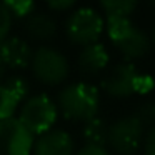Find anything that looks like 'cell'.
Instances as JSON below:
<instances>
[{"instance_id": "6da1fadb", "label": "cell", "mask_w": 155, "mask_h": 155, "mask_svg": "<svg viewBox=\"0 0 155 155\" xmlns=\"http://www.w3.org/2000/svg\"><path fill=\"white\" fill-rule=\"evenodd\" d=\"M100 107V94L98 88L87 82L70 84L58 92L57 108L68 120L88 122L97 117Z\"/></svg>"}, {"instance_id": "7a4b0ae2", "label": "cell", "mask_w": 155, "mask_h": 155, "mask_svg": "<svg viewBox=\"0 0 155 155\" xmlns=\"http://www.w3.org/2000/svg\"><path fill=\"white\" fill-rule=\"evenodd\" d=\"M58 117L57 104L45 94H37L28 97L22 104L18 122L30 132L32 135H44L52 130Z\"/></svg>"}, {"instance_id": "3957f363", "label": "cell", "mask_w": 155, "mask_h": 155, "mask_svg": "<svg viewBox=\"0 0 155 155\" xmlns=\"http://www.w3.org/2000/svg\"><path fill=\"white\" fill-rule=\"evenodd\" d=\"M34 77L44 85H58L68 77V60L62 52L52 47H40L34 52L30 60Z\"/></svg>"}, {"instance_id": "277c9868", "label": "cell", "mask_w": 155, "mask_h": 155, "mask_svg": "<svg viewBox=\"0 0 155 155\" xmlns=\"http://www.w3.org/2000/svg\"><path fill=\"white\" fill-rule=\"evenodd\" d=\"M65 32L72 44L75 45H92L97 44L104 32V18L100 14L88 7L75 10L65 24Z\"/></svg>"}, {"instance_id": "5b68a950", "label": "cell", "mask_w": 155, "mask_h": 155, "mask_svg": "<svg viewBox=\"0 0 155 155\" xmlns=\"http://www.w3.org/2000/svg\"><path fill=\"white\" fill-rule=\"evenodd\" d=\"M143 125L135 118V115L122 117L108 125L107 143L120 155H132L138 150L143 137Z\"/></svg>"}, {"instance_id": "8992f818", "label": "cell", "mask_w": 155, "mask_h": 155, "mask_svg": "<svg viewBox=\"0 0 155 155\" xmlns=\"http://www.w3.org/2000/svg\"><path fill=\"white\" fill-rule=\"evenodd\" d=\"M35 137L18 122V118L0 120V155H30Z\"/></svg>"}, {"instance_id": "52a82bcc", "label": "cell", "mask_w": 155, "mask_h": 155, "mask_svg": "<svg viewBox=\"0 0 155 155\" xmlns=\"http://www.w3.org/2000/svg\"><path fill=\"white\" fill-rule=\"evenodd\" d=\"M138 77V72L134 64L125 62L118 64L102 78V88L105 94L115 98H127L135 94V80Z\"/></svg>"}, {"instance_id": "ba28073f", "label": "cell", "mask_w": 155, "mask_h": 155, "mask_svg": "<svg viewBox=\"0 0 155 155\" xmlns=\"http://www.w3.org/2000/svg\"><path fill=\"white\" fill-rule=\"evenodd\" d=\"M30 45L20 37H8L0 44V60L7 68L12 70H22L28 67L32 60Z\"/></svg>"}, {"instance_id": "9c48e42d", "label": "cell", "mask_w": 155, "mask_h": 155, "mask_svg": "<svg viewBox=\"0 0 155 155\" xmlns=\"http://www.w3.org/2000/svg\"><path fill=\"white\" fill-rule=\"evenodd\" d=\"M34 155H74V140L65 130L52 128L35 140Z\"/></svg>"}, {"instance_id": "30bf717a", "label": "cell", "mask_w": 155, "mask_h": 155, "mask_svg": "<svg viewBox=\"0 0 155 155\" xmlns=\"http://www.w3.org/2000/svg\"><path fill=\"white\" fill-rule=\"evenodd\" d=\"M78 70L85 77H95L108 65V52L102 44H92L82 48L77 58Z\"/></svg>"}, {"instance_id": "8fae6325", "label": "cell", "mask_w": 155, "mask_h": 155, "mask_svg": "<svg viewBox=\"0 0 155 155\" xmlns=\"http://www.w3.org/2000/svg\"><path fill=\"white\" fill-rule=\"evenodd\" d=\"M24 32L37 42H50L57 35V22L50 14L34 12L24 20Z\"/></svg>"}, {"instance_id": "7c38bea8", "label": "cell", "mask_w": 155, "mask_h": 155, "mask_svg": "<svg viewBox=\"0 0 155 155\" xmlns=\"http://www.w3.org/2000/svg\"><path fill=\"white\" fill-rule=\"evenodd\" d=\"M115 47L120 50L122 57L125 60H135V58H142L148 54L150 50V38L143 30L135 27L132 34L122 42L115 44Z\"/></svg>"}, {"instance_id": "4fadbf2b", "label": "cell", "mask_w": 155, "mask_h": 155, "mask_svg": "<svg viewBox=\"0 0 155 155\" xmlns=\"http://www.w3.org/2000/svg\"><path fill=\"white\" fill-rule=\"evenodd\" d=\"M82 137L85 140V145H97V147H104L107 143L108 137V125L102 117H94L88 122L84 124L82 128Z\"/></svg>"}, {"instance_id": "5bb4252c", "label": "cell", "mask_w": 155, "mask_h": 155, "mask_svg": "<svg viewBox=\"0 0 155 155\" xmlns=\"http://www.w3.org/2000/svg\"><path fill=\"white\" fill-rule=\"evenodd\" d=\"M134 28H135V25L130 22V18H124V17H108L107 18V34L114 45L122 42L124 38H127Z\"/></svg>"}, {"instance_id": "9a60e30c", "label": "cell", "mask_w": 155, "mask_h": 155, "mask_svg": "<svg viewBox=\"0 0 155 155\" xmlns=\"http://www.w3.org/2000/svg\"><path fill=\"white\" fill-rule=\"evenodd\" d=\"M100 7L104 8L107 18L108 17L130 18V15L137 8V2L135 0H104V2H100Z\"/></svg>"}, {"instance_id": "2e32d148", "label": "cell", "mask_w": 155, "mask_h": 155, "mask_svg": "<svg viewBox=\"0 0 155 155\" xmlns=\"http://www.w3.org/2000/svg\"><path fill=\"white\" fill-rule=\"evenodd\" d=\"M4 87L12 94V97L18 102V105L24 104L28 98V94H30V85H28V82L25 80L24 77H18V75L8 77L7 80L4 82Z\"/></svg>"}, {"instance_id": "e0dca14e", "label": "cell", "mask_w": 155, "mask_h": 155, "mask_svg": "<svg viewBox=\"0 0 155 155\" xmlns=\"http://www.w3.org/2000/svg\"><path fill=\"white\" fill-rule=\"evenodd\" d=\"M17 107H18V102L4 87V84H0V120L12 118L15 110H17Z\"/></svg>"}, {"instance_id": "ac0fdd59", "label": "cell", "mask_w": 155, "mask_h": 155, "mask_svg": "<svg viewBox=\"0 0 155 155\" xmlns=\"http://www.w3.org/2000/svg\"><path fill=\"white\" fill-rule=\"evenodd\" d=\"M7 10L10 12L12 18H27L30 14L35 12V4L30 0H10V2H4Z\"/></svg>"}, {"instance_id": "d6986e66", "label": "cell", "mask_w": 155, "mask_h": 155, "mask_svg": "<svg viewBox=\"0 0 155 155\" xmlns=\"http://www.w3.org/2000/svg\"><path fill=\"white\" fill-rule=\"evenodd\" d=\"M135 118L145 127H155V102H145L135 110Z\"/></svg>"}, {"instance_id": "ffe728a7", "label": "cell", "mask_w": 155, "mask_h": 155, "mask_svg": "<svg viewBox=\"0 0 155 155\" xmlns=\"http://www.w3.org/2000/svg\"><path fill=\"white\" fill-rule=\"evenodd\" d=\"M12 15L10 12L7 10L4 2H0V44L4 40L8 38V34H10V28H12Z\"/></svg>"}, {"instance_id": "44dd1931", "label": "cell", "mask_w": 155, "mask_h": 155, "mask_svg": "<svg viewBox=\"0 0 155 155\" xmlns=\"http://www.w3.org/2000/svg\"><path fill=\"white\" fill-rule=\"evenodd\" d=\"M153 87H155V82L150 75H140L138 74L137 80H135V92H138V94H147V92H150Z\"/></svg>"}, {"instance_id": "7402d4cb", "label": "cell", "mask_w": 155, "mask_h": 155, "mask_svg": "<svg viewBox=\"0 0 155 155\" xmlns=\"http://www.w3.org/2000/svg\"><path fill=\"white\" fill-rule=\"evenodd\" d=\"M74 5H75L74 0H50V2H47V7L55 12H65L68 8H72Z\"/></svg>"}, {"instance_id": "603a6c76", "label": "cell", "mask_w": 155, "mask_h": 155, "mask_svg": "<svg viewBox=\"0 0 155 155\" xmlns=\"http://www.w3.org/2000/svg\"><path fill=\"white\" fill-rule=\"evenodd\" d=\"M75 155H108L105 147H97V145H85Z\"/></svg>"}, {"instance_id": "cb8c5ba5", "label": "cell", "mask_w": 155, "mask_h": 155, "mask_svg": "<svg viewBox=\"0 0 155 155\" xmlns=\"http://www.w3.org/2000/svg\"><path fill=\"white\" fill-rule=\"evenodd\" d=\"M143 148H145V155H155V127H152L148 130L147 137H145Z\"/></svg>"}, {"instance_id": "d4e9b609", "label": "cell", "mask_w": 155, "mask_h": 155, "mask_svg": "<svg viewBox=\"0 0 155 155\" xmlns=\"http://www.w3.org/2000/svg\"><path fill=\"white\" fill-rule=\"evenodd\" d=\"M5 75V65L2 64V60H0V84H2V78H4Z\"/></svg>"}, {"instance_id": "484cf974", "label": "cell", "mask_w": 155, "mask_h": 155, "mask_svg": "<svg viewBox=\"0 0 155 155\" xmlns=\"http://www.w3.org/2000/svg\"><path fill=\"white\" fill-rule=\"evenodd\" d=\"M150 5H152V7H153V8H155V2H152V4H150Z\"/></svg>"}, {"instance_id": "4316f807", "label": "cell", "mask_w": 155, "mask_h": 155, "mask_svg": "<svg viewBox=\"0 0 155 155\" xmlns=\"http://www.w3.org/2000/svg\"><path fill=\"white\" fill-rule=\"evenodd\" d=\"M153 40H155V28H153Z\"/></svg>"}]
</instances>
